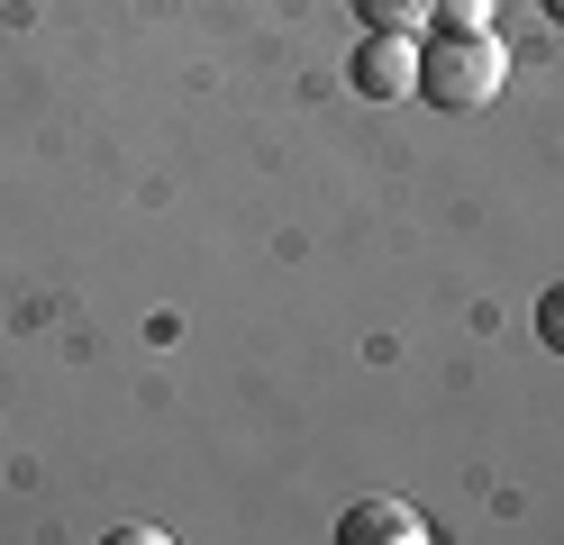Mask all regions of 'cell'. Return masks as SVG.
Listing matches in <instances>:
<instances>
[{
  "label": "cell",
  "mask_w": 564,
  "mask_h": 545,
  "mask_svg": "<svg viewBox=\"0 0 564 545\" xmlns=\"http://www.w3.org/2000/svg\"><path fill=\"white\" fill-rule=\"evenodd\" d=\"M510 83V46L501 36H429L419 46V91H429L437 109H482V100H501Z\"/></svg>",
  "instance_id": "obj_1"
},
{
  "label": "cell",
  "mask_w": 564,
  "mask_h": 545,
  "mask_svg": "<svg viewBox=\"0 0 564 545\" xmlns=\"http://www.w3.org/2000/svg\"><path fill=\"white\" fill-rule=\"evenodd\" d=\"M546 19H555V28H564V0H546Z\"/></svg>",
  "instance_id": "obj_7"
},
{
  "label": "cell",
  "mask_w": 564,
  "mask_h": 545,
  "mask_svg": "<svg viewBox=\"0 0 564 545\" xmlns=\"http://www.w3.org/2000/svg\"><path fill=\"white\" fill-rule=\"evenodd\" d=\"M346 10H356L365 28H401V36H419L437 19V0H346Z\"/></svg>",
  "instance_id": "obj_4"
},
{
  "label": "cell",
  "mask_w": 564,
  "mask_h": 545,
  "mask_svg": "<svg viewBox=\"0 0 564 545\" xmlns=\"http://www.w3.org/2000/svg\"><path fill=\"white\" fill-rule=\"evenodd\" d=\"M491 28V0H437V36H482Z\"/></svg>",
  "instance_id": "obj_5"
},
{
  "label": "cell",
  "mask_w": 564,
  "mask_h": 545,
  "mask_svg": "<svg viewBox=\"0 0 564 545\" xmlns=\"http://www.w3.org/2000/svg\"><path fill=\"white\" fill-rule=\"evenodd\" d=\"M356 91H365V100H410V91H419V36L365 28V46H356Z\"/></svg>",
  "instance_id": "obj_2"
},
{
  "label": "cell",
  "mask_w": 564,
  "mask_h": 545,
  "mask_svg": "<svg viewBox=\"0 0 564 545\" xmlns=\"http://www.w3.org/2000/svg\"><path fill=\"white\" fill-rule=\"evenodd\" d=\"M538 337H546V346L564 355V282H555V291H546V301H538Z\"/></svg>",
  "instance_id": "obj_6"
},
{
  "label": "cell",
  "mask_w": 564,
  "mask_h": 545,
  "mask_svg": "<svg viewBox=\"0 0 564 545\" xmlns=\"http://www.w3.org/2000/svg\"><path fill=\"white\" fill-rule=\"evenodd\" d=\"M337 536L346 545H429V519H419L410 500H356L337 519Z\"/></svg>",
  "instance_id": "obj_3"
}]
</instances>
